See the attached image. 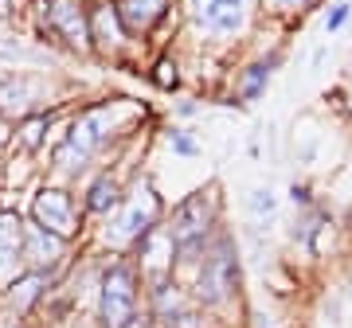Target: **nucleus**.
<instances>
[{
	"instance_id": "nucleus-1",
	"label": "nucleus",
	"mask_w": 352,
	"mask_h": 328,
	"mask_svg": "<svg viewBox=\"0 0 352 328\" xmlns=\"http://www.w3.org/2000/svg\"><path fill=\"white\" fill-rule=\"evenodd\" d=\"M164 114L149 102L133 98V94H118V90H102V94H82V98L67 110L63 133L47 145V152L39 156L43 176L71 184L94 172L98 164L113 161L126 149L129 141H138L141 133H161Z\"/></svg>"
},
{
	"instance_id": "nucleus-2",
	"label": "nucleus",
	"mask_w": 352,
	"mask_h": 328,
	"mask_svg": "<svg viewBox=\"0 0 352 328\" xmlns=\"http://www.w3.org/2000/svg\"><path fill=\"white\" fill-rule=\"evenodd\" d=\"M263 27L258 0H180V36L173 47H188L231 67Z\"/></svg>"
},
{
	"instance_id": "nucleus-3",
	"label": "nucleus",
	"mask_w": 352,
	"mask_h": 328,
	"mask_svg": "<svg viewBox=\"0 0 352 328\" xmlns=\"http://www.w3.org/2000/svg\"><path fill=\"white\" fill-rule=\"evenodd\" d=\"M192 301L212 325L239 328L247 313V262L235 227H219L204 246L200 262L184 278Z\"/></svg>"
},
{
	"instance_id": "nucleus-4",
	"label": "nucleus",
	"mask_w": 352,
	"mask_h": 328,
	"mask_svg": "<svg viewBox=\"0 0 352 328\" xmlns=\"http://www.w3.org/2000/svg\"><path fill=\"white\" fill-rule=\"evenodd\" d=\"M164 211H168V200H164L161 184L153 176V168L141 164L138 172H129L113 215L102 219L98 227H90V246L102 254H129L149 231L164 223Z\"/></svg>"
},
{
	"instance_id": "nucleus-5",
	"label": "nucleus",
	"mask_w": 352,
	"mask_h": 328,
	"mask_svg": "<svg viewBox=\"0 0 352 328\" xmlns=\"http://www.w3.org/2000/svg\"><path fill=\"white\" fill-rule=\"evenodd\" d=\"M227 227V196L219 188V180H208L200 188L184 191L168 203L164 211V231L176 242V278L184 281L192 274V266L200 262L204 246L212 242V235Z\"/></svg>"
},
{
	"instance_id": "nucleus-6",
	"label": "nucleus",
	"mask_w": 352,
	"mask_h": 328,
	"mask_svg": "<svg viewBox=\"0 0 352 328\" xmlns=\"http://www.w3.org/2000/svg\"><path fill=\"white\" fill-rule=\"evenodd\" d=\"M24 32L47 43L67 63H94L90 51V0H47L24 16Z\"/></svg>"
},
{
	"instance_id": "nucleus-7",
	"label": "nucleus",
	"mask_w": 352,
	"mask_h": 328,
	"mask_svg": "<svg viewBox=\"0 0 352 328\" xmlns=\"http://www.w3.org/2000/svg\"><path fill=\"white\" fill-rule=\"evenodd\" d=\"M82 94L87 86L67 71H0V117L4 121H16L55 102H75Z\"/></svg>"
},
{
	"instance_id": "nucleus-8",
	"label": "nucleus",
	"mask_w": 352,
	"mask_h": 328,
	"mask_svg": "<svg viewBox=\"0 0 352 328\" xmlns=\"http://www.w3.org/2000/svg\"><path fill=\"white\" fill-rule=\"evenodd\" d=\"M141 274L129 254H106L98 274V290H94V305H90V325L94 328H126L133 316L141 313Z\"/></svg>"
},
{
	"instance_id": "nucleus-9",
	"label": "nucleus",
	"mask_w": 352,
	"mask_h": 328,
	"mask_svg": "<svg viewBox=\"0 0 352 328\" xmlns=\"http://www.w3.org/2000/svg\"><path fill=\"white\" fill-rule=\"evenodd\" d=\"M24 215L36 223V227L59 235V239L75 242V246H87L90 242V223L82 207H78V191L71 184H59V180H39L36 188L24 196Z\"/></svg>"
},
{
	"instance_id": "nucleus-10",
	"label": "nucleus",
	"mask_w": 352,
	"mask_h": 328,
	"mask_svg": "<svg viewBox=\"0 0 352 328\" xmlns=\"http://www.w3.org/2000/svg\"><path fill=\"white\" fill-rule=\"evenodd\" d=\"M337 239H340V223L333 203L321 196L314 207H302V211L289 215V227H286V242L294 250L305 254V262H325L337 254Z\"/></svg>"
},
{
	"instance_id": "nucleus-11",
	"label": "nucleus",
	"mask_w": 352,
	"mask_h": 328,
	"mask_svg": "<svg viewBox=\"0 0 352 328\" xmlns=\"http://www.w3.org/2000/svg\"><path fill=\"white\" fill-rule=\"evenodd\" d=\"M141 309L153 320V328H204L208 316L196 309L188 285L180 278H161L145 285V297H141Z\"/></svg>"
},
{
	"instance_id": "nucleus-12",
	"label": "nucleus",
	"mask_w": 352,
	"mask_h": 328,
	"mask_svg": "<svg viewBox=\"0 0 352 328\" xmlns=\"http://www.w3.org/2000/svg\"><path fill=\"white\" fill-rule=\"evenodd\" d=\"M126 180H129V172L122 168V164H118V161H106V164H98L94 172H87V176L75 184L78 207H82V215H87L90 227H98L102 219H110V215H113V207L122 203Z\"/></svg>"
},
{
	"instance_id": "nucleus-13",
	"label": "nucleus",
	"mask_w": 352,
	"mask_h": 328,
	"mask_svg": "<svg viewBox=\"0 0 352 328\" xmlns=\"http://www.w3.org/2000/svg\"><path fill=\"white\" fill-rule=\"evenodd\" d=\"M82 246L75 242L59 239V235H51V231L36 227L32 219L24 215V266L32 274H43L47 281H59L71 270V262L78 258Z\"/></svg>"
},
{
	"instance_id": "nucleus-14",
	"label": "nucleus",
	"mask_w": 352,
	"mask_h": 328,
	"mask_svg": "<svg viewBox=\"0 0 352 328\" xmlns=\"http://www.w3.org/2000/svg\"><path fill=\"white\" fill-rule=\"evenodd\" d=\"M0 71H67V59L55 55L47 43L28 36L24 27L0 32Z\"/></svg>"
},
{
	"instance_id": "nucleus-15",
	"label": "nucleus",
	"mask_w": 352,
	"mask_h": 328,
	"mask_svg": "<svg viewBox=\"0 0 352 328\" xmlns=\"http://www.w3.org/2000/svg\"><path fill=\"white\" fill-rule=\"evenodd\" d=\"M129 258H133V266H138L141 285L161 281V278H176V274H173V270H176V242L168 239L164 223L157 231H149V235L129 250Z\"/></svg>"
},
{
	"instance_id": "nucleus-16",
	"label": "nucleus",
	"mask_w": 352,
	"mask_h": 328,
	"mask_svg": "<svg viewBox=\"0 0 352 328\" xmlns=\"http://www.w3.org/2000/svg\"><path fill=\"white\" fill-rule=\"evenodd\" d=\"M51 285H55V281H47L43 274L24 270L16 281H8V285L0 290V313L16 316V320H36L43 301H47Z\"/></svg>"
},
{
	"instance_id": "nucleus-17",
	"label": "nucleus",
	"mask_w": 352,
	"mask_h": 328,
	"mask_svg": "<svg viewBox=\"0 0 352 328\" xmlns=\"http://www.w3.org/2000/svg\"><path fill=\"white\" fill-rule=\"evenodd\" d=\"M24 207H0V290L24 274Z\"/></svg>"
},
{
	"instance_id": "nucleus-18",
	"label": "nucleus",
	"mask_w": 352,
	"mask_h": 328,
	"mask_svg": "<svg viewBox=\"0 0 352 328\" xmlns=\"http://www.w3.org/2000/svg\"><path fill=\"white\" fill-rule=\"evenodd\" d=\"M184 71H188L184 55H180L176 47H161V51H153L149 59H145V67H141L138 78H145L157 94L173 98V94L184 90Z\"/></svg>"
},
{
	"instance_id": "nucleus-19",
	"label": "nucleus",
	"mask_w": 352,
	"mask_h": 328,
	"mask_svg": "<svg viewBox=\"0 0 352 328\" xmlns=\"http://www.w3.org/2000/svg\"><path fill=\"white\" fill-rule=\"evenodd\" d=\"M39 180H43V164H39V156H28V152H20V149L4 152V176H0V191H12L16 200H24V196L36 188Z\"/></svg>"
},
{
	"instance_id": "nucleus-20",
	"label": "nucleus",
	"mask_w": 352,
	"mask_h": 328,
	"mask_svg": "<svg viewBox=\"0 0 352 328\" xmlns=\"http://www.w3.org/2000/svg\"><path fill=\"white\" fill-rule=\"evenodd\" d=\"M329 0H258V12L266 24H274L278 32H294L302 27L317 8H325Z\"/></svg>"
},
{
	"instance_id": "nucleus-21",
	"label": "nucleus",
	"mask_w": 352,
	"mask_h": 328,
	"mask_svg": "<svg viewBox=\"0 0 352 328\" xmlns=\"http://www.w3.org/2000/svg\"><path fill=\"white\" fill-rule=\"evenodd\" d=\"M278 211H282V196H278L270 184H258L243 196V215H247V227L254 231H270L278 223Z\"/></svg>"
},
{
	"instance_id": "nucleus-22",
	"label": "nucleus",
	"mask_w": 352,
	"mask_h": 328,
	"mask_svg": "<svg viewBox=\"0 0 352 328\" xmlns=\"http://www.w3.org/2000/svg\"><path fill=\"white\" fill-rule=\"evenodd\" d=\"M157 137H161V145L173 152L176 161H196V156L204 152L200 137H196V129L184 126V121H164Z\"/></svg>"
},
{
	"instance_id": "nucleus-23",
	"label": "nucleus",
	"mask_w": 352,
	"mask_h": 328,
	"mask_svg": "<svg viewBox=\"0 0 352 328\" xmlns=\"http://www.w3.org/2000/svg\"><path fill=\"white\" fill-rule=\"evenodd\" d=\"M321 149H325V133L314 129V121L294 126V141H289L294 164H302V168H317V164H321Z\"/></svg>"
},
{
	"instance_id": "nucleus-24",
	"label": "nucleus",
	"mask_w": 352,
	"mask_h": 328,
	"mask_svg": "<svg viewBox=\"0 0 352 328\" xmlns=\"http://www.w3.org/2000/svg\"><path fill=\"white\" fill-rule=\"evenodd\" d=\"M204 110H208V98H204V94H184V90H180V94H173L168 110H164V117H168V121H184V126H188L192 117H200Z\"/></svg>"
},
{
	"instance_id": "nucleus-25",
	"label": "nucleus",
	"mask_w": 352,
	"mask_h": 328,
	"mask_svg": "<svg viewBox=\"0 0 352 328\" xmlns=\"http://www.w3.org/2000/svg\"><path fill=\"white\" fill-rule=\"evenodd\" d=\"M325 102H329V110H333V114H340L352 126V63L344 67V75H340L337 86L325 90Z\"/></svg>"
},
{
	"instance_id": "nucleus-26",
	"label": "nucleus",
	"mask_w": 352,
	"mask_h": 328,
	"mask_svg": "<svg viewBox=\"0 0 352 328\" xmlns=\"http://www.w3.org/2000/svg\"><path fill=\"white\" fill-rule=\"evenodd\" d=\"M352 24V0H329L321 12V32L325 36H340Z\"/></svg>"
},
{
	"instance_id": "nucleus-27",
	"label": "nucleus",
	"mask_w": 352,
	"mask_h": 328,
	"mask_svg": "<svg viewBox=\"0 0 352 328\" xmlns=\"http://www.w3.org/2000/svg\"><path fill=\"white\" fill-rule=\"evenodd\" d=\"M317 200H321V191L314 188V180L294 176V180L286 184V203H289V211H302V207H314Z\"/></svg>"
},
{
	"instance_id": "nucleus-28",
	"label": "nucleus",
	"mask_w": 352,
	"mask_h": 328,
	"mask_svg": "<svg viewBox=\"0 0 352 328\" xmlns=\"http://www.w3.org/2000/svg\"><path fill=\"white\" fill-rule=\"evenodd\" d=\"M243 328H282V320H278V313H270V309H263V305H247Z\"/></svg>"
},
{
	"instance_id": "nucleus-29",
	"label": "nucleus",
	"mask_w": 352,
	"mask_h": 328,
	"mask_svg": "<svg viewBox=\"0 0 352 328\" xmlns=\"http://www.w3.org/2000/svg\"><path fill=\"white\" fill-rule=\"evenodd\" d=\"M28 0H0V27H24Z\"/></svg>"
},
{
	"instance_id": "nucleus-30",
	"label": "nucleus",
	"mask_w": 352,
	"mask_h": 328,
	"mask_svg": "<svg viewBox=\"0 0 352 328\" xmlns=\"http://www.w3.org/2000/svg\"><path fill=\"white\" fill-rule=\"evenodd\" d=\"M337 301H340V325L352 328V266L344 270V278L337 285Z\"/></svg>"
},
{
	"instance_id": "nucleus-31",
	"label": "nucleus",
	"mask_w": 352,
	"mask_h": 328,
	"mask_svg": "<svg viewBox=\"0 0 352 328\" xmlns=\"http://www.w3.org/2000/svg\"><path fill=\"white\" fill-rule=\"evenodd\" d=\"M8 145H12V121L0 117V149H8Z\"/></svg>"
},
{
	"instance_id": "nucleus-32",
	"label": "nucleus",
	"mask_w": 352,
	"mask_h": 328,
	"mask_svg": "<svg viewBox=\"0 0 352 328\" xmlns=\"http://www.w3.org/2000/svg\"><path fill=\"white\" fill-rule=\"evenodd\" d=\"M247 156H251V161H258V156H263V141H258V137L247 141Z\"/></svg>"
},
{
	"instance_id": "nucleus-33",
	"label": "nucleus",
	"mask_w": 352,
	"mask_h": 328,
	"mask_svg": "<svg viewBox=\"0 0 352 328\" xmlns=\"http://www.w3.org/2000/svg\"><path fill=\"white\" fill-rule=\"evenodd\" d=\"M126 328H153V320H149V316H145V309H141V313L133 316V320H129Z\"/></svg>"
},
{
	"instance_id": "nucleus-34",
	"label": "nucleus",
	"mask_w": 352,
	"mask_h": 328,
	"mask_svg": "<svg viewBox=\"0 0 352 328\" xmlns=\"http://www.w3.org/2000/svg\"><path fill=\"white\" fill-rule=\"evenodd\" d=\"M67 328H94V325H90V316H75V320H71Z\"/></svg>"
},
{
	"instance_id": "nucleus-35",
	"label": "nucleus",
	"mask_w": 352,
	"mask_h": 328,
	"mask_svg": "<svg viewBox=\"0 0 352 328\" xmlns=\"http://www.w3.org/2000/svg\"><path fill=\"white\" fill-rule=\"evenodd\" d=\"M4 152H8V149H0V176H4Z\"/></svg>"
},
{
	"instance_id": "nucleus-36",
	"label": "nucleus",
	"mask_w": 352,
	"mask_h": 328,
	"mask_svg": "<svg viewBox=\"0 0 352 328\" xmlns=\"http://www.w3.org/2000/svg\"><path fill=\"white\" fill-rule=\"evenodd\" d=\"M215 328H227V325H215Z\"/></svg>"
}]
</instances>
